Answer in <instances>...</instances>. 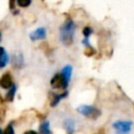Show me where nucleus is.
I'll return each mask as SVG.
<instances>
[{
    "label": "nucleus",
    "mask_w": 134,
    "mask_h": 134,
    "mask_svg": "<svg viewBox=\"0 0 134 134\" xmlns=\"http://www.w3.org/2000/svg\"><path fill=\"white\" fill-rule=\"evenodd\" d=\"M75 31V24L72 21V19L67 18L65 22L60 27V40L64 45H71L73 42Z\"/></svg>",
    "instance_id": "nucleus-1"
},
{
    "label": "nucleus",
    "mask_w": 134,
    "mask_h": 134,
    "mask_svg": "<svg viewBox=\"0 0 134 134\" xmlns=\"http://www.w3.org/2000/svg\"><path fill=\"white\" fill-rule=\"evenodd\" d=\"M76 110L82 115H84V116H86L88 118H91V119H96L100 115V111L97 108L89 106V105H82Z\"/></svg>",
    "instance_id": "nucleus-2"
},
{
    "label": "nucleus",
    "mask_w": 134,
    "mask_h": 134,
    "mask_svg": "<svg viewBox=\"0 0 134 134\" xmlns=\"http://www.w3.org/2000/svg\"><path fill=\"white\" fill-rule=\"evenodd\" d=\"M133 122L130 120H116L112 127L116 134H129L131 132Z\"/></svg>",
    "instance_id": "nucleus-3"
},
{
    "label": "nucleus",
    "mask_w": 134,
    "mask_h": 134,
    "mask_svg": "<svg viewBox=\"0 0 134 134\" xmlns=\"http://www.w3.org/2000/svg\"><path fill=\"white\" fill-rule=\"evenodd\" d=\"M69 82L64 77V75L60 72L53 75V77L50 81V85L53 89H66Z\"/></svg>",
    "instance_id": "nucleus-4"
},
{
    "label": "nucleus",
    "mask_w": 134,
    "mask_h": 134,
    "mask_svg": "<svg viewBox=\"0 0 134 134\" xmlns=\"http://www.w3.org/2000/svg\"><path fill=\"white\" fill-rule=\"evenodd\" d=\"M29 38L31 41H37V40H44L46 38V29L45 27H39L35 31L30 32Z\"/></svg>",
    "instance_id": "nucleus-5"
},
{
    "label": "nucleus",
    "mask_w": 134,
    "mask_h": 134,
    "mask_svg": "<svg viewBox=\"0 0 134 134\" xmlns=\"http://www.w3.org/2000/svg\"><path fill=\"white\" fill-rule=\"evenodd\" d=\"M13 85H14V83H13L10 73L9 72L4 73L0 79V87H2L4 89H10L13 87Z\"/></svg>",
    "instance_id": "nucleus-6"
},
{
    "label": "nucleus",
    "mask_w": 134,
    "mask_h": 134,
    "mask_svg": "<svg viewBox=\"0 0 134 134\" xmlns=\"http://www.w3.org/2000/svg\"><path fill=\"white\" fill-rule=\"evenodd\" d=\"M64 129L67 132V134H73L75 131V122L72 118H66L63 122Z\"/></svg>",
    "instance_id": "nucleus-7"
},
{
    "label": "nucleus",
    "mask_w": 134,
    "mask_h": 134,
    "mask_svg": "<svg viewBox=\"0 0 134 134\" xmlns=\"http://www.w3.org/2000/svg\"><path fill=\"white\" fill-rule=\"evenodd\" d=\"M67 95H68V92H67V91H65V92H63V93H60V94H53V98L51 99L50 106H51V107L57 106V105L60 103V100H61L62 98L66 97Z\"/></svg>",
    "instance_id": "nucleus-8"
},
{
    "label": "nucleus",
    "mask_w": 134,
    "mask_h": 134,
    "mask_svg": "<svg viewBox=\"0 0 134 134\" xmlns=\"http://www.w3.org/2000/svg\"><path fill=\"white\" fill-rule=\"evenodd\" d=\"M61 73L64 75V77L69 82L71 79V73H72V66L71 65H66L64 68L61 70Z\"/></svg>",
    "instance_id": "nucleus-9"
},
{
    "label": "nucleus",
    "mask_w": 134,
    "mask_h": 134,
    "mask_svg": "<svg viewBox=\"0 0 134 134\" xmlns=\"http://www.w3.org/2000/svg\"><path fill=\"white\" fill-rule=\"evenodd\" d=\"M40 133L41 134H51L50 127H49V121L45 120L40 125Z\"/></svg>",
    "instance_id": "nucleus-10"
},
{
    "label": "nucleus",
    "mask_w": 134,
    "mask_h": 134,
    "mask_svg": "<svg viewBox=\"0 0 134 134\" xmlns=\"http://www.w3.org/2000/svg\"><path fill=\"white\" fill-rule=\"evenodd\" d=\"M9 61V58H8V54L5 52V50L0 54V68H3L6 66V64L8 63Z\"/></svg>",
    "instance_id": "nucleus-11"
},
{
    "label": "nucleus",
    "mask_w": 134,
    "mask_h": 134,
    "mask_svg": "<svg viewBox=\"0 0 134 134\" xmlns=\"http://www.w3.org/2000/svg\"><path fill=\"white\" fill-rule=\"evenodd\" d=\"M16 90H17V87H16V85L14 84V85H13V87H12V88L8 90V92L6 93V96H5V100H7V102H12V100L14 99V96H15Z\"/></svg>",
    "instance_id": "nucleus-12"
},
{
    "label": "nucleus",
    "mask_w": 134,
    "mask_h": 134,
    "mask_svg": "<svg viewBox=\"0 0 134 134\" xmlns=\"http://www.w3.org/2000/svg\"><path fill=\"white\" fill-rule=\"evenodd\" d=\"M23 63H24V60H23V55H22L21 53L15 57V59H14V65H15V66L21 68V67L23 66Z\"/></svg>",
    "instance_id": "nucleus-13"
},
{
    "label": "nucleus",
    "mask_w": 134,
    "mask_h": 134,
    "mask_svg": "<svg viewBox=\"0 0 134 134\" xmlns=\"http://www.w3.org/2000/svg\"><path fill=\"white\" fill-rule=\"evenodd\" d=\"M91 34H92V28H91L90 26H86V27H84V29H83V35L85 36L86 39H88V37H89Z\"/></svg>",
    "instance_id": "nucleus-14"
},
{
    "label": "nucleus",
    "mask_w": 134,
    "mask_h": 134,
    "mask_svg": "<svg viewBox=\"0 0 134 134\" xmlns=\"http://www.w3.org/2000/svg\"><path fill=\"white\" fill-rule=\"evenodd\" d=\"M3 134H15L14 128H13V125H12V124H9V125L6 127V129L3 131Z\"/></svg>",
    "instance_id": "nucleus-15"
},
{
    "label": "nucleus",
    "mask_w": 134,
    "mask_h": 134,
    "mask_svg": "<svg viewBox=\"0 0 134 134\" xmlns=\"http://www.w3.org/2000/svg\"><path fill=\"white\" fill-rule=\"evenodd\" d=\"M17 4L19 6H22V7H25V6H28L30 4V1L29 0H26V1H22V0H18L17 1Z\"/></svg>",
    "instance_id": "nucleus-16"
},
{
    "label": "nucleus",
    "mask_w": 134,
    "mask_h": 134,
    "mask_svg": "<svg viewBox=\"0 0 134 134\" xmlns=\"http://www.w3.org/2000/svg\"><path fill=\"white\" fill-rule=\"evenodd\" d=\"M23 134H39V133H37L36 131L30 130V131H27V132H25V133H23Z\"/></svg>",
    "instance_id": "nucleus-17"
},
{
    "label": "nucleus",
    "mask_w": 134,
    "mask_h": 134,
    "mask_svg": "<svg viewBox=\"0 0 134 134\" xmlns=\"http://www.w3.org/2000/svg\"><path fill=\"white\" fill-rule=\"evenodd\" d=\"M3 51H4V48H3V47H0V54H1Z\"/></svg>",
    "instance_id": "nucleus-18"
},
{
    "label": "nucleus",
    "mask_w": 134,
    "mask_h": 134,
    "mask_svg": "<svg viewBox=\"0 0 134 134\" xmlns=\"http://www.w3.org/2000/svg\"><path fill=\"white\" fill-rule=\"evenodd\" d=\"M0 134H3V131H2L1 129H0Z\"/></svg>",
    "instance_id": "nucleus-19"
}]
</instances>
